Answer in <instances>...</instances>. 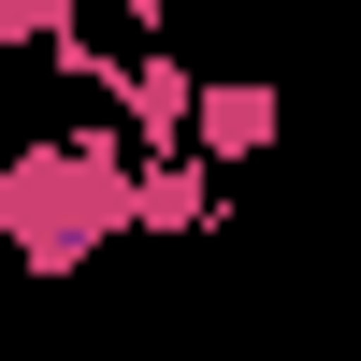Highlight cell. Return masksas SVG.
<instances>
[{"label": "cell", "instance_id": "1", "mask_svg": "<svg viewBox=\"0 0 361 361\" xmlns=\"http://www.w3.org/2000/svg\"><path fill=\"white\" fill-rule=\"evenodd\" d=\"M116 231H130V130H58L0 159V246L29 275H87Z\"/></svg>", "mask_w": 361, "mask_h": 361}, {"label": "cell", "instance_id": "2", "mask_svg": "<svg viewBox=\"0 0 361 361\" xmlns=\"http://www.w3.org/2000/svg\"><path fill=\"white\" fill-rule=\"evenodd\" d=\"M130 231H217V159H188V145H130Z\"/></svg>", "mask_w": 361, "mask_h": 361}, {"label": "cell", "instance_id": "3", "mask_svg": "<svg viewBox=\"0 0 361 361\" xmlns=\"http://www.w3.org/2000/svg\"><path fill=\"white\" fill-rule=\"evenodd\" d=\"M275 145V87L231 73V87H188V159H260Z\"/></svg>", "mask_w": 361, "mask_h": 361}, {"label": "cell", "instance_id": "4", "mask_svg": "<svg viewBox=\"0 0 361 361\" xmlns=\"http://www.w3.org/2000/svg\"><path fill=\"white\" fill-rule=\"evenodd\" d=\"M116 15H130V29H145V44H173V0H116Z\"/></svg>", "mask_w": 361, "mask_h": 361}, {"label": "cell", "instance_id": "5", "mask_svg": "<svg viewBox=\"0 0 361 361\" xmlns=\"http://www.w3.org/2000/svg\"><path fill=\"white\" fill-rule=\"evenodd\" d=\"M0 361H102V347H0Z\"/></svg>", "mask_w": 361, "mask_h": 361}, {"label": "cell", "instance_id": "6", "mask_svg": "<svg viewBox=\"0 0 361 361\" xmlns=\"http://www.w3.org/2000/svg\"><path fill=\"white\" fill-rule=\"evenodd\" d=\"M116 361H173V347H116Z\"/></svg>", "mask_w": 361, "mask_h": 361}]
</instances>
